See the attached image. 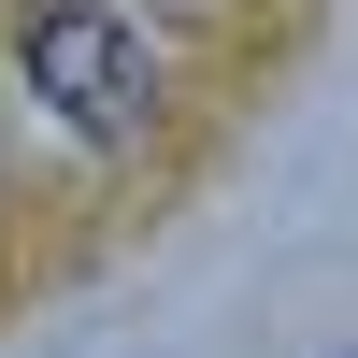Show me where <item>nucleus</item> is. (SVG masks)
Wrapping results in <instances>:
<instances>
[{"instance_id":"1","label":"nucleus","mask_w":358,"mask_h":358,"mask_svg":"<svg viewBox=\"0 0 358 358\" xmlns=\"http://www.w3.org/2000/svg\"><path fill=\"white\" fill-rule=\"evenodd\" d=\"M15 72H29V101L57 115L72 143H143L158 129V43H143L115 0H29L15 15Z\"/></svg>"}]
</instances>
